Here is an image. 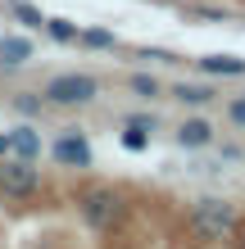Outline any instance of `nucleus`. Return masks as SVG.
<instances>
[{
  "instance_id": "f257e3e1",
  "label": "nucleus",
  "mask_w": 245,
  "mask_h": 249,
  "mask_svg": "<svg viewBox=\"0 0 245 249\" xmlns=\"http://www.w3.org/2000/svg\"><path fill=\"white\" fill-rule=\"evenodd\" d=\"M186 227H191L195 240H209L213 245V240H227V236H236V231H241V213H236V204H227L218 195H205V199L191 204Z\"/></svg>"
},
{
  "instance_id": "f03ea898",
  "label": "nucleus",
  "mask_w": 245,
  "mask_h": 249,
  "mask_svg": "<svg viewBox=\"0 0 245 249\" xmlns=\"http://www.w3.org/2000/svg\"><path fill=\"white\" fill-rule=\"evenodd\" d=\"M77 213L91 231H113L127 217V199L113 186H86V190H77Z\"/></svg>"
},
{
  "instance_id": "7ed1b4c3",
  "label": "nucleus",
  "mask_w": 245,
  "mask_h": 249,
  "mask_svg": "<svg viewBox=\"0 0 245 249\" xmlns=\"http://www.w3.org/2000/svg\"><path fill=\"white\" fill-rule=\"evenodd\" d=\"M41 95H46V105L82 109V105H91V100L100 95V77H91V72H55Z\"/></svg>"
},
{
  "instance_id": "20e7f679",
  "label": "nucleus",
  "mask_w": 245,
  "mask_h": 249,
  "mask_svg": "<svg viewBox=\"0 0 245 249\" xmlns=\"http://www.w3.org/2000/svg\"><path fill=\"white\" fill-rule=\"evenodd\" d=\"M37 190H41L37 163H27V159H0V195L5 199L23 204V199H32Z\"/></svg>"
},
{
  "instance_id": "39448f33",
  "label": "nucleus",
  "mask_w": 245,
  "mask_h": 249,
  "mask_svg": "<svg viewBox=\"0 0 245 249\" xmlns=\"http://www.w3.org/2000/svg\"><path fill=\"white\" fill-rule=\"evenodd\" d=\"M50 154H55V163H59V168H91V159H95L82 131H64V136L50 145Z\"/></svg>"
},
{
  "instance_id": "423d86ee",
  "label": "nucleus",
  "mask_w": 245,
  "mask_h": 249,
  "mask_svg": "<svg viewBox=\"0 0 245 249\" xmlns=\"http://www.w3.org/2000/svg\"><path fill=\"white\" fill-rule=\"evenodd\" d=\"M5 141H9V154L14 159H27V163H37V154H41V136H37V127H9L5 131Z\"/></svg>"
},
{
  "instance_id": "0eeeda50",
  "label": "nucleus",
  "mask_w": 245,
  "mask_h": 249,
  "mask_svg": "<svg viewBox=\"0 0 245 249\" xmlns=\"http://www.w3.org/2000/svg\"><path fill=\"white\" fill-rule=\"evenodd\" d=\"M200 77H245V59L236 54H205V59H195Z\"/></svg>"
},
{
  "instance_id": "6e6552de",
  "label": "nucleus",
  "mask_w": 245,
  "mask_h": 249,
  "mask_svg": "<svg viewBox=\"0 0 245 249\" xmlns=\"http://www.w3.org/2000/svg\"><path fill=\"white\" fill-rule=\"evenodd\" d=\"M177 145H182V150H205V145H213L209 118H186V123L177 127Z\"/></svg>"
},
{
  "instance_id": "1a4fd4ad",
  "label": "nucleus",
  "mask_w": 245,
  "mask_h": 249,
  "mask_svg": "<svg viewBox=\"0 0 245 249\" xmlns=\"http://www.w3.org/2000/svg\"><path fill=\"white\" fill-rule=\"evenodd\" d=\"M32 41H27V36H5V41H0V68H23L27 59H32Z\"/></svg>"
},
{
  "instance_id": "9d476101",
  "label": "nucleus",
  "mask_w": 245,
  "mask_h": 249,
  "mask_svg": "<svg viewBox=\"0 0 245 249\" xmlns=\"http://www.w3.org/2000/svg\"><path fill=\"white\" fill-rule=\"evenodd\" d=\"M172 100H182V105H191V109H205L213 100V86L209 82H177L172 86Z\"/></svg>"
},
{
  "instance_id": "9b49d317",
  "label": "nucleus",
  "mask_w": 245,
  "mask_h": 249,
  "mask_svg": "<svg viewBox=\"0 0 245 249\" xmlns=\"http://www.w3.org/2000/svg\"><path fill=\"white\" fill-rule=\"evenodd\" d=\"M41 32H46L55 46H73V41L82 36V27H77L73 18H46V27H41Z\"/></svg>"
},
{
  "instance_id": "f8f14e48",
  "label": "nucleus",
  "mask_w": 245,
  "mask_h": 249,
  "mask_svg": "<svg viewBox=\"0 0 245 249\" xmlns=\"http://www.w3.org/2000/svg\"><path fill=\"white\" fill-rule=\"evenodd\" d=\"M9 14L23 23V32H37V27H46V14H41L32 0H9Z\"/></svg>"
},
{
  "instance_id": "ddd939ff",
  "label": "nucleus",
  "mask_w": 245,
  "mask_h": 249,
  "mask_svg": "<svg viewBox=\"0 0 245 249\" xmlns=\"http://www.w3.org/2000/svg\"><path fill=\"white\" fill-rule=\"evenodd\" d=\"M41 109H46V95H37V91H19L14 95V113H19V118H37Z\"/></svg>"
},
{
  "instance_id": "4468645a",
  "label": "nucleus",
  "mask_w": 245,
  "mask_h": 249,
  "mask_svg": "<svg viewBox=\"0 0 245 249\" xmlns=\"http://www.w3.org/2000/svg\"><path fill=\"white\" fill-rule=\"evenodd\" d=\"M82 46H91V50H113L118 41H113V32H105V27H82Z\"/></svg>"
},
{
  "instance_id": "2eb2a0df",
  "label": "nucleus",
  "mask_w": 245,
  "mask_h": 249,
  "mask_svg": "<svg viewBox=\"0 0 245 249\" xmlns=\"http://www.w3.org/2000/svg\"><path fill=\"white\" fill-rule=\"evenodd\" d=\"M146 145H150V131H141V127H123V150H146Z\"/></svg>"
},
{
  "instance_id": "dca6fc26",
  "label": "nucleus",
  "mask_w": 245,
  "mask_h": 249,
  "mask_svg": "<svg viewBox=\"0 0 245 249\" xmlns=\"http://www.w3.org/2000/svg\"><path fill=\"white\" fill-rule=\"evenodd\" d=\"M127 86H132L141 100H154V95H159V82H154V77H146V72H136V77L127 82Z\"/></svg>"
},
{
  "instance_id": "f3484780",
  "label": "nucleus",
  "mask_w": 245,
  "mask_h": 249,
  "mask_svg": "<svg viewBox=\"0 0 245 249\" xmlns=\"http://www.w3.org/2000/svg\"><path fill=\"white\" fill-rule=\"evenodd\" d=\"M227 118H232L236 127H245V95H236L232 105H227Z\"/></svg>"
},
{
  "instance_id": "a211bd4d",
  "label": "nucleus",
  "mask_w": 245,
  "mask_h": 249,
  "mask_svg": "<svg viewBox=\"0 0 245 249\" xmlns=\"http://www.w3.org/2000/svg\"><path fill=\"white\" fill-rule=\"evenodd\" d=\"M127 127H141V131H154V127H159V123H154V118H150V113H132V118H127Z\"/></svg>"
},
{
  "instance_id": "6ab92c4d",
  "label": "nucleus",
  "mask_w": 245,
  "mask_h": 249,
  "mask_svg": "<svg viewBox=\"0 0 245 249\" xmlns=\"http://www.w3.org/2000/svg\"><path fill=\"white\" fill-rule=\"evenodd\" d=\"M141 59H154V64H164V59H177L172 50H141Z\"/></svg>"
},
{
  "instance_id": "aec40b11",
  "label": "nucleus",
  "mask_w": 245,
  "mask_h": 249,
  "mask_svg": "<svg viewBox=\"0 0 245 249\" xmlns=\"http://www.w3.org/2000/svg\"><path fill=\"white\" fill-rule=\"evenodd\" d=\"M9 154V141H5V131H0V159H5Z\"/></svg>"
},
{
  "instance_id": "412c9836",
  "label": "nucleus",
  "mask_w": 245,
  "mask_h": 249,
  "mask_svg": "<svg viewBox=\"0 0 245 249\" xmlns=\"http://www.w3.org/2000/svg\"><path fill=\"white\" fill-rule=\"evenodd\" d=\"M236 249H245V227H241V240H236Z\"/></svg>"
}]
</instances>
